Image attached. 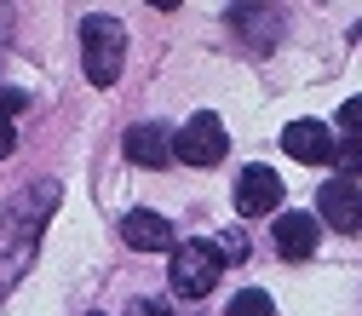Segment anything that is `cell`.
I'll return each mask as SVG.
<instances>
[{"mask_svg":"<svg viewBox=\"0 0 362 316\" xmlns=\"http://www.w3.org/2000/svg\"><path fill=\"white\" fill-rule=\"evenodd\" d=\"M282 150H288L293 161L322 167V161H334V132H328L322 121H293V127H282Z\"/></svg>","mask_w":362,"mask_h":316,"instance_id":"8","label":"cell"},{"mask_svg":"<svg viewBox=\"0 0 362 316\" xmlns=\"http://www.w3.org/2000/svg\"><path fill=\"white\" fill-rule=\"evenodd\" d=\"M23 93H12V86H0V161H6L18 150V115H23Z\"/></svg>","mask_w":362,"mask_h":316,"instance_id":"11","label":"cell"},{"mask_svg":"<svg viewBox=\"0 0 362 316\" xmlns=\"http://www.w3.org/2000/svg\"><path fill=\"white\" fill-rule=\"evenodd\" d=\"M224 150H230V132H224V121L218 115H190L185 121V132L173 139V161H185V167H218L224 161Z\"/></svg>","mask_w":362,"mask_h":316,"instance_id":"4","label":"cell"},{"mask_svg":"<svg viewBox=\"0 0 362 316\" xmlns=\"http://www.w3.org/2000/svg\"><path fill=\"white\" fill-rule=\"evenodd\" d=\"M316 207H322V218L334 224V230H345V236L362 230V190L351 185V178H328L322 196H316Z\"/></svg>","mask_w":362,"mask_h":316,"instance_id":"6","label":"cell"},{"mask_svg":"<svg viewBox=\"0 0 362 316\" xmlns=\"http://www.w3.org/2000/svg\"><path fill=\"white\" fill-rule=\"evenodd\" d=\"M132 316H178L167 299H139V305H132Z\"/></svg>","mask_w":362,"mask_h":316,"instance_id":"17","label":"cell"},{"mask_svg":"<svg viewBox=\"0 0 362 316\" xmlns=\"http://www.w3.org/2000/svg\"><path fill=\"white\" fill-rule=\"evenodd\" d=\"M316 230H322V224H316L310 213H276V253L282 259H310L316 253Z\"/></svg>","mask_w":362,"mask_h":316,"instance_id":"10","label":"cell"},{"mask_svg":"<svg viewBox=\"0 0 362 316\" xmlns=\"http://www.w3.org/2000/svg\"><path fill=\"white\" fill-rule=\"evenodd\" d=\"M93 316H104V310H93Z\"/></svg>","mask_w":362,"mask_h":316,"instance_id":"19","label":"cell"},{"mask_svg":"<svg viewBox=\"0 0 362 316\" xmlns=\"http://www.w3.org/2000/svg\"><path fill=\"white\" fill-rule=\"evenodd\" d=\"M121 236H127V247H139V253H167L173 247V224L161 213H150V207H132L121 218Z\"/></svg>","mask_w":362,"mask_h":316,"instance_id":"9","label":"cell"},{"mask_svg":"<svg viewBox=\"0 0 362 316\" xmlns=\"http://www.w3.org/2000/svg\"><path fill=\"white\" fill-rule=\"evenodd\" d=\"M58 178H35L29 190H18L0 213V293H12L23 282V270L40 253V236H47V218L58 207Z\"/></svg>","mask_w":362,"mask_h":316,"instance_id":"1","label":"cell"},{"mask_svg":"<svg viewBox=\"0 0 362 316\" xmlns=\"http://www.w3.org/2000/svg\"><path fill=\"white\" fill-rule=\"evenodd\" d=\"M218 270H224V259H218V247L213 242H185V247H173V293L178 299H207L213 288H218Z\"/></svg>","mask_w":362,"mask_h":316,"instance_id":"3","label":"cell"},{"mask_svg":"<svg viewBox=\"0 0 362 316\" xmlns=\"http://www.w3.org/2000/svg\"><path fill=\"white\" fill-rule=\"evenodd\" d=\"M6 29H12V12L0 6V58H6Z\"/></svg>","mask_w":362,"mask_h":316,"instance_id":"18","label":"cell"},{"mask_svg":"<svg viewBox=\"0 0 362 316\" xmlns=\"http://www.w3.org/2000/svg\"><path fill=\"white\" fill-rule=\"evenodd\" d=\"M334 161H339L345 172H362V144H356V139H351V144H339V150H334Z\"/></svg>","mask_w":362,"mask_h":316,"instance_id":"16","label":"cell"},{"mask_svg":"<svg viewBox=\"0 0 362 316\" xmlns=\"http://www.w3.org/2000/svg\"><path fill=\"white\" fill-rule=\"evenodd\" d=\"M230 316H276V305H270V293L247 288V293H236V299H230Z\"/></svg>","mask_w":362,"mask_h":316,"instance_id":"13","label":"cell"},{"mask_svg":"<svg viewBox=\"0 0 362 316\" xmlns=\"http://www.w3.org/2000/svg\"><path fill=\"white\" fill-rule=\"evenodd\" d=\"M121 150H127V161H139V167H167L173 161V127H161V121L127 127Z\"/></svg>","mask_w":362,"mask_h":316,"instance_id":"7","label":"cell"},{"mask_svg":"<svg viewBox=\"0 0 362 316\" xmlns=\"http://www.w3.org/2000/svg\"><path fill=\"white\" fill-rule=\"evenodd\" d=\"M127 64V29L115 18H86L81 23V69L93 86H115Z\"/></svg>","mask_w":362,"mask_h":316,"instance_id":"2","label":"cell"},{"mask_svg":"<svg viewBox=\"0 0 362 316\" xmlns=\"http://www.w3.org/2000/svg\"><path fill=\"white\" fill-rule=\"evenodd\" d=\"M339 127H345V139L362 144V98H345V104H339Z\"/></svg>","mask_w":362,"mask_h":316,"instance_id":"15","label":"cell"},{"mask_svg":"<svg viewBox=\"0 0 362 316\" xmlns=\"http://www.w3.org/2000/svg\"><path fill=\"white\" fill-rule=\"evenodd\" d=\"M276 23H282V18H276V12H264V6H236V12H230V29H247L253 47H264V40L276 35Z\"/></svg>","mask_w":362,"mask_h":316,"instance_id":"12","label":"cell"},{"mask_svg":"<svg viewBox=\"0 0 362 316\" xmlns=\"http://www.w3.org/2000/svg\"><path fill=\"white\" fill-rule=\"evenodd\" d=\"M213 247H218V259H230V264H242V259H247V236H242V230H224Z\"/></svg>","mask_w":362,"mask_h":316,"instance_id":"14","label":"cell"},{"mask_svg":"<svg viewBox=\"0 0 362 316\" xmlns=\"http://www.w3.org/2000/svg\"><path fill=\"white\" fill-rule=\"evenodd\" d=\"M282 207V178L270 172V167H247L236 178V213L242 218H264V213H276Z\"/></svg>","mask_w":362,"mask_h":316,"instance_id":"5","label":"cell"}]
</instances>
